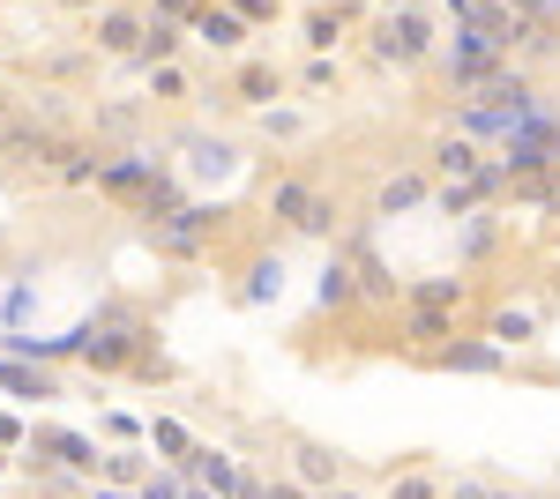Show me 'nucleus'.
<instances>
[{"mask_svg":"<svg viewBox=\"0 0 560 499\" xmlns=\"http://www.w3.org/2000/svg\"><path fill=\"white\" fill-rule=\"evenodd\" d=\"M433 366H456V373H501L509 358H501L493 343H441V351H433Z\"/></svg>","mask_w":560,"mask_h":499,"instance_id":"obj_1","label":"nucleus"},{"mask_svg":"<svg viewBox=\"0 0 560 499\" xmlns=\"http://www.w3.org/2000/svg\"><path fill=\"white\" fill-rule=\"evenodd\" d=\"M292 470H300L306 492H329V485H337V455H329V448H300V455H292Z\"/></svg>","mask_w":560,"mask_h":499,"instance_id":"obj_2","label":"nucleus"},{"mask_svg":"<svg viewBox=\"0 0 560 499\" xmlns=\"http://www.w3.org/2000/svg\"><path fill=\"white\" fill-rule=\"evenodd\" d=\"M382 45L396 52V60H419V52H427V23H419V15H396Z\"/></svg>","mask_w":560,"mask_h":499,"instance_id":"obj_3","label":"nucleus"},{"mask_svg":"<svg viewBox=\"0 0 560 499\" xmlns=\"http://www.w3.org/2000/svg\"><path fill=\"white\" fill-rule=\"evenodd\" d=\"M448 485L433 477V470H396V485H388V499H441Z\"/></svg>","mask_w":560,"mask_h":499,"instance_id":"obj_4","label":"nucleus"},{"mask_svg":"<svg viewBox=\"0 0 560 499\" xmlns=\"http://www.w3.org/2000/svg\"><path fill=\"white\" fill-rule=\"evenodd\" d=\"M448 313H441V306H427V313H411V343H427V351H441V343H448Z\"/></svg>","mask_w":560,"mask_h":499,"instance_id":"obj_5","label":"nucleus"},{"mask_svg":"<svg viewBox=\"0 0 560 499\" xmlns=\"http://www.w3.org/2000/svg\"><path fill=\"white\" fill-rule=\"evenodd\" d=\"M45 448L68 462V470H97V455H90V440H68V432H45Z\"/></svg>","mask_w":560,"mask_h":499,"instance_id":"obj_6","label":"nucleus"},{"mask_svg":"<svg viewBox=\"0 0 560 499\" xmlns=\"http://www.w3.org/2000/svg\"><path fill=\"white\" fill-rule=\"evenodd\" d=\"M441 499H516V492H509V485H493V477H456Z\"/></svg>","mask_w":560,"mask_h":499,"instance_id":"obj_7","label":"nucleus"},{"mask_svg":"<svg viewBox=\"0 0 560 499\" xmlns=\"http://www.w3.org/2000/svg\"><path fill=\"white\" fill-rule=\"evenodd\" d=\"M530 329H538L530 313H501V321H493V335H501V343H530Z\"/></svg>","mask_w":560,"mask_h":499,"instance_id":"obj_8","label":"nucleus"},{"mask_svg":"<svg viewBox=\"0 0 560 499\" xmlns=\"http://www.w3.org/2000/svg\"><path fill=\"white\" fill-rule=\"evenodd\" d=\"M202 38L210 45H240V31H232V15H202Z\"/></svg>","mask_w":560,"mask_h":499,"instance_id":"obj_9","label":"nucleus"},{"mask_svg":"<svg viewBox=\"0 0 560 499\" xmlns=\"http://www.w3.org/2000/svg\"><path fill=\"white\" fill-rule=\"evenodd\" d=\"M441 171H471V150L464 142H441Z\"/></svg>","mask_w":560,"mask_h":499,"instance_id":"obj_10","label":"nucleus"},{"mask_svg":"<svg viewBox=\"0 0 560 499\" xmlns=\"http://www.w3.org/2000/svg\"><path fill=\"white\" fill-rule=\"evenodd\" d=\"M314 499H366V492H351V485H329V492H314Z\"/></svg>","mask_w":560,"mask_h":499,"instance_id":"obj_11","label":"nucleus"},{"mask_svg":"<svg viewBox=\"0 0 560 499\" xmlns=\"http://www.w3.org/2000/svg\"><path fill=\"white\" fill-rule=\"evenodd\" d=\"M142 499H179V492L173 485H142Z\"/></svg>","mask_w":560,"mask_h":499,"instance_id":"obj_12","label":"nucleus"},{"mask_svg":"<svg viewBox=\"0 0 560 499\" xmlns=\"http://www.w3.org/2000/svg\"><path fill=\"white\" fill-rule=\"evenodd\" d=\"M187 499H210V492H187Z\"/></svg>","mask_w":560,"mask_h":499,"instance_id":"obj_13","label":"nucleus"}]
</instances>
